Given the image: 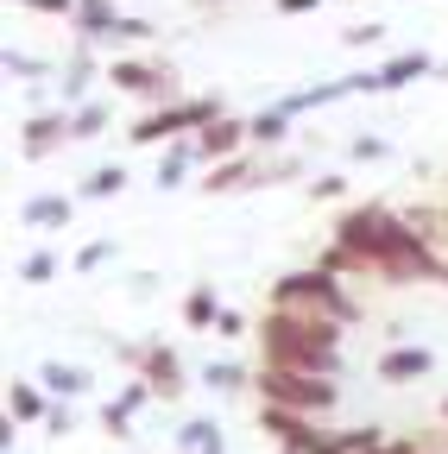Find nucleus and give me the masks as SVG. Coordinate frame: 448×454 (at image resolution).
<instances>
[{
	"instance_id": "obj_37",
	"label": "nucleus",
	"mask_w": 448,
	"mask_h": 454,
	"mask_svg": "<svg viewBox=\"0 0 448 454\" xmlns=\"http://www.w3.org/2000/svg\"><path fill=\"white\" fill-rule=\"evenodd\" d=\"M442 247H448V202H442Z\"/></svg>"
},
{
	"instance_id": "obj_16",
	"label": "nucleus",
	"mask_w": 448,
	"mask_h": 454,
	"mask_svg": "<svg viewBox=\"0 0 448 454\" xmlns=\"http://www.w3.org/2000/svg\"><path fill=\"white\" fill-rule=\"evenodd\" d=\"M51 404H58V397H51L38 379H13V385H7V417H20L26 429H38V423L51 417Z\"/></svg>"
},
{
	"instance_id": "obj_4",
	"label": "nucleus",
	"mask_w": 448,
	"mask_h": 454,
	"mask_svg": "<svg viewBox=\"0 0 448 454\" xmlns=\"http://www.w3.org/2000/svg\"><path fill=\"white\" fill-rule=\"evenodd\" d=\"M215 114H228L221 107V95H177V101H164V107H145L139 121L127 127V145H164V139H184V133H202Z\"/></svg>"
},
{
	"instance_id": "obj_10",
	"label": "nucleus",
	"mask_w": 448,
	"mask_h": 454,
	"mask_svg": "<svg viewBox=\"0 0 448 454\" xmlns=\"http://www.w3.org/2000/svg\"><path fill=\"white\" fill-rule=\"evenodd\" d=\"M373 372H379V385H417V379L436 372V354L423 348V340H391Z\"/></svg>"
},
{
	"instance_id": "obj_30",
	"label": "nucleus",
	"mask_w": 448,
	"mask_h": 454,
	"mask_svg": "<svg viewBox=\"0 0 448 454\" xmlns=\"http://www.w3.org/2000/svg\"><path fill=\"white\" fill-rule=\"evenodd\" d=\"M44 435H76V411H70V397H58V404H51V417L38 423Z\"/></svg>"
},
{
	"instance_id": "obj_2",
	"label": "nucleus",
	"mask_w": 448,
	"mask_h": 454,
	"mask_svg": "<svg viewBox=\"0 0 448 454\" xmlns=\"http://www.w3.org/2000/svg\"><path fill=\"white\" fill-rule=\"evenodd\" d=\"M271 309H303V316H328V322H360V297L342 284V271L328 265H303V271H285L271 284Z\"/></svg>"
},
{
	"instance_id": "obj_6",
	"label": "nucleus",
	"mask_w": 448,
	"mask_h": 454,
	"mask_svg": "<svg viewBox=\"0 0 448 454\" xmlns=\"http://www.w3.org/2000/svg\"><path fill=\"white\" fill-rule=\"evenodd\" d=\"M64 145H76V127H70V107H38L32 121L20 127V158L26 164H44V158H58Z\"/></svg>"
},
{
	"instance_id": "obj_33",
	"label": "nucleus",
	"mask_w": 448,
	"mask_h": 454,
	"mask_svg": "<svg viewBox=\"0 0 448 454\" xmlns=\"http://www.w3.org/2000/svg\"><path fill=\"white\" fill-rule=\"evenodd\" d=\"M26 13H38V20H70L76 13V0H20Z\"/></svg>"
},
{
	"instance_id": "obj_25",
	"label": "nucleus",
	"mask_w": 448,
	"mask_h": 454,
	"mask_svg": "<svg viewBox=\"0 0 448 454\" xmlns=\"http://www.w3.org/2000/svg\"><path fill=\"white\" fill-rule=\"evenodd\" d=\"M107 259H121V240H114V234H101V240H89V247H83V253L70 259V271H83V278H95V271H101Z\"/></svg>"
},
{
	"instance_id": "obj_14",
	"label": "nucleus",
	"mask_w": 448,
	"mask_h": 454,
	"mask_svg": "<svg viewBox=\"0 0 448 454\" xmlns=\"http://www.w3.org/2000/svg\"><path fill=\"white\" fill-rule=\"evenodd\" d=\"M114 26H121L114 0H76V13H70V38H89V44H107Z\"/></svg>"
},
{
	"instance_id": "obj_34",
	"label": "nucleus",
	"mask_w": 448,
	"mask_h": 454,
	"mask_svg": "<svg viewBox=\"0 0 448 454\" xmlns=\"http://www.w3.org/2000/svg\"><path fill=\"white\" fill-rule=\"evenodd\" d=\"M379 38H385V26H379V20H366V26H348V32H342V44H354V51H360V44H379Z\"/></svg>"
},
{
	"instance_id": "obj_28",
	"label": "nucleus",
	"mask_w": 448,
	"mask_h": 454,
	"mask_svg": "<svg viewBox=\"0 0 448 454\" xmlns=\"http://www.w3.org/2000/svg\"><path fill=\"white\" fill-rule=\"evenodd\" d=\"M348 158L354 164H379V158H391V139L385 133H354L348 139Z\"/></svg>"
},
{
	"instance_id": "obj_15",
	"label": "nucleus",
	"mask_w": 448,
	"mask_h": 454,
	"mask_svg": "<svg viewBox=\"0 0 448 454\" xmlns=\"http://www.w3.org/2000/svg\"><path fill=\"white\" fill-rule=\"evenodd\" d=\"M423 76H436V57H429V51H398V57H385V64H379V95L411 89V82H423Z\"/></svg>"
},
{
	"instance_id": "obj_20",
	"label": "nucleus",
	"mask_w": 448,
	"mask_h": 454,
	"mask_svg": "<svg viewBox=\"0 0 448 454\" xmlns=\"http://www.w3.org/2000/svg\"><path fill=\"white\" fill-rule=\"evenodd\" d=\"M38 385H44L51 397H83V391H89V372L70 366V360H44V366H38Z\"/></svg>"
},
{
	"instance_id": "obj_23",
	"label": "nucleus",
	"mask_w": 448,
	"mask_h": 454,
	"mask_svg": "<svg viewBox=\"0 0 448 454\" xmlns=\"http://www.w3.org/2000/svg\"><path fill=\"white\" fill-rule=\"evenodd\" d=\"M0 70H7V82H51V76H58V64H51V57L13 51V44H7V57H0Z\"/></svg>"
},
{
	"instance_id": "obj_17",
	"label": "nucleus",
	"mask_w": 448,
	"mask_h": 454,
	"mask_svg": "<svg viewBox=\"0 0 448 454\" xmlns=\"http://www.w3.org/2000/svg\"><path fill=\"white\" fill-rule=\"evenodd\" d=\"M291 133H297V114H285L278 101L253 114V152H285V145H291Z\"/></svg>"
},
{
	"instance_id": "obj_26",
	"label": "nucleus",
	"mask_w": 448,
	"mask_h": 454,
	"mask_svg": "<svg viewBox=\"0 0 448 454\" xmlns=\"http://www.w3.org/2000/svg\"><path fill=\"white\" fill-rule=\"evenodd\" d=\"M70 127H76V145H83V139H101V133H107V101L70 107Z\"/></svg>"
},
{
	"instance_id": "obj_27",
	"label": "nucleus",
	"mask_w": 448,
	"mask_h": 454,
	"mask_svg": "<svg viewBox=\"0 0 448 454\" xmlns=\"http://www.w3.org/2000/svg\"><path fill=\"white\" fill-rule=\"evenodd\" d=\"M51 278H58V253H51V247L20 259V284H51Z\"/></svg>"
},
{
	"instance_id": "obj_13",
	"label": "nucleus",
	"mask_w": 448,
	"mask_h": 454,
	"mask_svg": "<svg viewBox=\"0 0 448 454\" xmlns=\"http://www.w3.org/2000/svg\"><path fill=\"white\" fill-rule=\"evenodd\" d=\"M202 170V145H196V133H184V139H164V152H158V170H152V184L171 196V190H184L190 177Z\"/></svg>"
},
{
	"instance_id": "obj_32",
	"label": "nucleus",
	"mask_w": 448,
	"mask_h": 454,
	"mask_svg": "<svg viewBox=\"0 0 448 454\" xmlns=\"http://www.w3.org/2000/svg\"><path fill=\"white\" fill-rule=\"evenodd\" d=\"M247 328H253V322H247L240 309L221 303V316H215V334H221V340H247Z\"/></svg>"
},
{
	"instance_id": "obj_41",
	"label": "nucleus",
	"mask_w": 448,
	"mask_h": 454,
	"mask_svg": "<svg viewBox=\"0 0 448 454\" xmlns=\"http://www.w3.org/2000/svg\"><path fill=\"white\" fill-rule=\"evenodd\" d=\"M442 423H448V397H442Z\"/></svg>"
},
{
	"instance_id": "obj_22",
	"label": "nucleus",
	"mask_w": 448,
	"mask_h": 454,
	"mask_svg": "<svg viewBox=\"0 0 448 454\" xmlns=\"http://www.w3.org/2000/svg\"><path fill=\"white\" fill-rule=\"evenodd\" d=\"M121 190H127V164H95L89 177L76 184V196H83V202H114Z\"/></svg>"
},
{
	"instance_id": "obj_12",
	"label": "nucleus",
	"mask_w": 448,
	"mask_h": 454,
	"mask_svg": "<svg viewBox=\"0 0 448 454\" xmlns=\"http://www.w3.org/2000/svg\"><path fill=\"white\" fill-rule=\"evenodd\" d=\"M196 145H202V170H208V164H221V158H234V152L253 145V121H240V114H215V121L196 133Z\"/></svg>"
},
{
	"instance_id": "obj_1",
	"label": "nucleus",
	"mask_w": 448,
	"mask_h": 454,
	"mask_svg": "<svg viewBox=\"0 0 448 454\" xmlns=\"http://www.w3.org/2000/svg\"><path fill=\"white\" fill-rule=\"evenodd\" d=\"M253 340H259V360H271V366H303V372L342 379V322H328V316L271 309L265 303Z\"/></svg>"
},
{
	"instance_id": "obj_5",
	"label": "nucleus",
	"mask_w": 448,
	"mask_h": 454,
	"mask_svg": "<svg viewBox=\"0 0 448 454\" xmlns=\"http://www.w3.org/2000/svg\"><path fill=\"white\" fill-rule=\"evenodd\" d=\"M107 82H114V95H127L139 107H164V101L190 95L184 76L171 64H158V57H107Z\"/></svg>"
},
{
	"instance_id": "obj_9",
	"label": "nucleus",
	"mask_w": 448,
	"mask_h": 454,
	"mask_svg": "<svg viewBox=\"0 0 448 454\" xmlns=\"http://www.w3.org/2000/svg\"><path fill=\"white\" fill-rule=\"evenodd\" d=\"M259 158H265V152L247 145V152H234V158L208 164L196 190H202V196H240V190H259Z\"/></svg>"
},
{
	"instance_id": "obj_24",
	"label": "nucleus",
	"mask_w": 448,
	"mask_h": 454,
	"mask_svg": "<svg viewBox=\"0 0 448 454\" xmlns=\"http://www.w3.org/2000/svg\"><path fill=\"white\" fill-rule=\"evenodd\" d=\"M177 448H184V454H228V442H221V429H215L208 417H190V423L177 429Z\"/></svg>"
},
{
	"instance_id": "obj_19",
	"label": "nucleus",
	"mask_w": 448,
	"mask_h": 454,
	"mask_svg": "<svg viewBox=\"0 0 448 454\" xmlns=\"http://www.w3.org/2000/svg\"><path fill=\"white\" fill-rule=\"evenodd\" d=\"M215 316H221L215 284H190V291H184V328H190V334H208V328H215Z\"/></svg>"
},
{
	"instance_id": "obj_39",
	"label": "nucleus",
	"mask_w": 448,
	"mask_h": 454,
	"mask_svg": "<svg viewBox=\"0 0 448 454\" xmlns=\"http://www.w3.org/2000/svg\"><path fill=\"white\" fill-rule=\"evenodd\" d=\"M278 454H303V448H291V442H278Z\"/></svg>"
},
{
	"instance_id": "obj_35",
	"label": "nucleus",
	"mask_w": 448,
	"mask_h": 454,
	"mask_svg": "<svg viewBox=\"0 0 448 454\" xmlns=\"http://www.w3.org/2000/svg\"><path fill=\"white\" fill-rule=\"evenodd\" d=\"M316 7H322V0H271L278 20H303V13H316Z\"/></svg>"
},
{
	"instance_id": "obj_21",
	"label": "nucleus",
	"mask_w": 448,
	"mask_h": 454,
	"mask_svg": "<svg viewBox=\"0 0 448 454\" xmlns=\"http://www.w3.org/2000/svg\"><path fill=\"white\" fill-rule=\"evenodd\" d=\"M303 170H310V158L303 152H265L259 158V190H278V184H291V177H303Z\"/></svg>"
},
{
	"instance_id": "obj_8",
	"label": "nucleus",
	"mask_w": 448,
	"mask_h": 454,
	"mask_svg": "<svg viewBox=\"0 0 448 454\" xmlns=\"http://www.w3.org/2000/svg\"><path fill=\"white\" fill-rule=\"evenodd\" d=\"M139 379L158 391V404H177V397L190 391V372L177 360V348H164V340H145V360H139Z\"/></svg>"
},
{
	"instance_id": "obj_31",
	"label": "nucleus",
	"mask_w": 448,
	"mask_h": 454,
	"mask_svg": "<svg viewBox=\"0 0 448 454\" xmlns=\"http://www.w3.org/2000/svg\"><path fill=\"white\" fill-rule=\"evenodd\" d=\"M310 196H316V202H342V196H348V177H342V170H322V177L310 184Z\"/></svg>"
},
{
	"instance_id": "obj_11",
	"label": "nucleus",
	"mask_w": 448,
	"mask_h": 454,
	"mask_svg": "<svg viewBox=\"0 0 448 454\" xmlns=\"http://www.w3.org/2000/svg\"><path fill=\"white\" fill-rule=\"evenodd\" d=\"M76 208H83V196L38 190V196H26V202H20V221L32 227V234H64V227L76 221Z\"/></svg>"
},
{
	"instance_id": "obj_40",
	"label": "nucleus",
	"mask_w": 448,
	"mask_h": 454,
	"mask_svg": "<svg viewBox=\"0 0 448 454\" xmlns=\"http://www.w3.org/2000/svg\"><path fill=\"white\" fill-rule=\"evenodd\" d=\"M436 76H442V82H448V64H436Z\"/></svg>"
},
{
	"instance_id": "obj_7",
	"label": "nucleus",
	"mask_w": 448,
	"mask_h": 454,
	"mask_svg": "<svg viewBox=\"0 0 448 454\" xmlns=\"http://www.w3.org/2000/svg\"><path fill=\"white\" fill-rule=\"evenodd\" d=\"M152 404H158V391H152V385H145L139 372H127V385H121V391L107 397V404H101V429L114 435V442H133V423H139V417H145Z\"/></svg>"
},
{
	"instance_id": "obj_38",
	"label": "nucleus",
	"mask_w": 448,
	"mask_h": 454,
	"mask_svg": "<svg viewBox=\"0 0 448 454\" xmlns=\"http://www.w3.org/2000/svg\"><path fill=\"white\" fill-rule=\"evenodd\" d=\"M196 7H202V13H208V7H228V0H196Z\"/></svg>"
},
{
	"instance_id": "obj_36",
	"label": "nucleus",
	"mask_w": 448,
	"mask_h": 454,
	"mask_svg": "<svg viewBox=\"0 0 448 454\" xmlns=\"http://www.w3.org/2000/svg\"><path fill=\"white\" fill-rule=\"evenodd\" d=\"M127 291H133V297H152V291H158V278H152V271H133Z\"/></svg>"
},
{
	"instance_id": "obj_18",
	"label": "nucleus",
	"mask_w": 448,
	"mask_h": 454,
	"mask_svg": "<svg viewBox=\"0 0 448 454\" xmlns=\"http://www.w3.org/2000/svg\"><path fill=\"white\" fill-rule=\"evenodd\" d=\"M253 372H259V366H247V360H208V366H202V385H208L215 397H240V391H253Z\"/></svg>"
},
{
	"instance_id": "obj_29",
	"label": "nucleus",
	"mask_w": 448,
	"mask_h": 454,
	"mask_svg": "<svg viewBox=\"0 0 448 454\" xmlns=\"http://www.w3.org/2000/svg\"><path fill=\"white\" fill-rule=\"evenodd\" d=\"M152 38H158V26H152V20L121 13V26H114V38H107V44H152Z\"/></svg>"
},
{
	"instance_id": "obj_3",
	"label": "nucleus",
	"mask_w": 448,
	"mask_h": 454,
	"mask_svg": "<svg viewBox=\"0 0 448 454\" xmlns=\"http://www.w3.org/2000/svg\"><path fill=\"white\" fill-rule=\"evenodd\" d=\"M253 391H259V404H285V411H303V417H328L342 404V379L303 372V366H271V360H259Z\"/></svg>"
}]
</instances>
